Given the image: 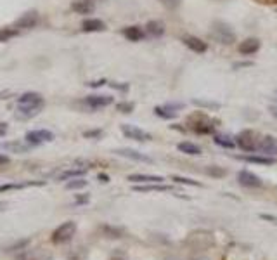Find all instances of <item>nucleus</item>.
Returning a JSON list of instances; mask_svg holds the SVG:
<instances>
[{"mask_svg":"<svg viewBox=\"0 0 277 260\" xmlns=\"http://www.w3.org/2000/svg\"><path fill=\"white\" fill-rule=\"evenodd\" d=\"M186 125L189 130H192L194 134H199V135L215 134V129H217V122L212 120V118L203 111H194L189 114Z\"/></svg>","mask_w":277,"mask_h":260,"instance_id":"f257e3e1","label":"nucleus"},{"mask_svg":"<svg viewBox=\"0 0 277 260\" xmlns=\"http://www.w3.org/2000/svg\"><path fill=\"white\" fill-rule=\"evenodd\" d=\"M210 37L222 45H232L236 42V32L232 30V26L220 19L213 21L210 26Z\"/></svg>","mask_w":277,"mask_h":260,"instance_id":"f03ea898","label":"nucleus"},{"mask_svg":"<svg viewBox=\"0 0 277 260\" xmlns=\"http://www.w3.org/2000/svg\"><path fill=\"white\" fill-rule=\"evenodd\" d=\"M43 104H45V101H43L40 94H37V92H26V94H23L17 99V111L26 114V116H32V114H37L40 111Z\"/></svg>","mask_w":277,"mask_h":260,"instance_id":"7ed1b4c3","label":"nucleus"},{"mask_svg":"<svg viewBox=\"0 0 277 260\" xmlns=\"http://www.w3.org/2000/svg\"><path fill=\"white\" fill-rule=\"evenodd\" d=\"M262 137L253 130H243L239 135L236 137V146H239V149H243L246 153H255L258 151Z\"/></svg>","mask_w":277,"mask_h":260,"instance_id":"20e7f679","label":"nucleus"},{"mask_svg":"<svg viewBox=\"0 0 277 260\" xmlns=\"http://www.w3.org/2000/svg\"><path fill=\"white\" fill-rule=\"evenodd\" d=\"M74 232H77V224H74L73 220H68V222L61 224L59 227L54 229L51 240L54 245H64V243H68V241H71Z\"/></svg>","mask_w":277,"mask_h":260,"instance_id":"39448f33","label":"nucleus"},{"mask_svg":"<svg viewBox=\"0 0 277 260\" xmlns=\"http://www.w3.org/2000/svg\"><path fill=\"white\" fill-rule=\"evenodd\" d=\"M26 143H30L32 146H38V144H43V143H51L54 140V134L51 130H45V129H38V130H30L26 132L24 135Z\"/></svg>","mask_w":277,"mask_h":260,"instance_id":"423d86ee","label":"nucleus"},{"mask_svg":"<svg viewBox=\"0 0 277 260\" xmlns=\"http://www.w3.org/2000/svg\"><path fill=\"white\" fill-rule=\"evenodd\" d=\"M121 132L125 137L139 140V143H147V140L153 139L149 132L139 129V127H135V125H121Z\"/></svg>","mask_w":277,"mask_h":260,"instance_id":"0eeeda50","label":"nucleus"},{"mask_svg":"<svg viewBox=\"0 0 277 260\" xmlns=\"http://www.w3.org/2000/svg\"><path fill=\"white\" fill-rule=\"evenodd\" d=\"M184 104L180 103H170V104H165V106H156L155 108V114L163 120H173L177 116L179 109H182Z\"/></svg>","mask_w":277,"mask_h":260,"instance_id":"6e6552de","label":"nucleus"},{"mask_svg":"<svg viewBox=\"0 0 277 260\" xmlns=\"http://www.w3.org/2000/svg\"><path fill=\"white\" fill-rule=\"evenodd\" d=\"M237 180H239V184L244 187H262L263 186V180L258 177L257 174H253V172H249V170L237 172Z\"/></svg>","mask_w":277,"mask_h":260,"instance_id":"1a4fd4ad","label":"nucleus"},{"mask_svg":"<svg viewBox=\"0 0 277 260\" xmlns=\"http://www.w3.org/2000/svg\"><path fill=\"white\" fill-rule=\"evenodd\" d=\"M83 104L89 106L92 109H100V108H106V106L113 104V98L106 94H94V96H87Z\"/></svg>","mask_w":277,"mask_h":260,"instance_id":"9d476101","label":"nucleus"},{"mask_svg":"<svg viewBox=\"0 0 277 260\" xmlns=\"http://www.w3.org/2000/svg\"><path fill=\"white\" fill-rule=\"evenodd\" d=\"M182 42H184V45L189 47V49L192 52H196V54H205V52L208 51V43L197 37H192V35L182 37Z\"/></svg>","mask_w":277,"mask_h":260,"instance_id":"9b49d317","label":"nucleus"},{"mask_svg":"<svg viewBox=\"0 0 277 260\" xmlns=\"http://www.w3.org/2000/svg\"><path fill=\"white\" fill-rule=\"evenodd\" d=\"M130 182L135 184H161L165 182V179L161 175H147V174H132L129 175Z\"/></svg>","mask_w":277,"mask_h":260,"instance_id":"f8f14e48","label":"nucleus"},{"mask_svg":"<svg viewBox=\"0 0 277 260\" xmlns=\"http://www.w3.org/2000/svg\"><path fill=\"white\" fill-rule=\"evenodd\" d=\"M258 49H260V40L258 38H246V40H243L239 43V54L243 56H251L255 54V52H258Z\"/></svg>","mask_w":277,"mask_h":260,"instance_id":"ddd939ff","label":"nucleus"},{"mask_svg":"<svg viewBox=\"0 0 277 260\" xmlns=\"http://www.w3.org/2000/svg\"><path fill=\"white\" fill-rule=\"evenodd\" d=\"M116 155H120V156H125V158H129V160H134V161H144V163H153V158H149L146 155H142V153H139V151H135V149H129V148H125V149H116Z\"/></svg>","mask_w":277,"mask_h":260,"instance_id":"4468645a","label":"nucleus"},{"mask_svg":"<svg viewBox=\"0 0 277 260\" xmlns=\"http://www.w3.org/2000/svg\"><path fill=\"white\" fill-rule=\"evenodd\" d=\"M165 32H166L165 23H163V21H160V19H153V21H149V23L146 25V33L151 35L153 38L163 37Z\"/></svg>","mask_w":277,"mask_h":260,"instance_id":"2eb2a0df","label":"nucleus"},{"mask_svg":"<svg viewBox=\"0 0 277 260\" xmlns=\"http://www.w3.org/2000/svg\"><path fill=\"white\" fill-rule=\"evenodd\" d=\"M71 9L78 14H92L95 9V2L94 0H74L71 4Z\"/></svg>","mask_w":277,"mask_h":260,"instance_id":"dca6fc26","label":"nucleus"},{"mask_svg":"<svg viewBox=\"0 0 277 260\" xmlns=\"http://www.w3.org/2000/svg\"><path fill=\"white\" fill-rule=\"evenodd\" d=\"M121 35L130 42H139L142 40L146 33H144V30L140 28V26H127V28L121 30Z\"/></svg>","mask_w":277,"mask_h":260,"instance_id":"f3484780","label":"nucleus"},{"mask_svg":"<svg viewBox=\"0 0 277 260\" xmlns=\"http://www.w3.org/2000/svg\"><path fill=\"white\" fill-rule=\"evenodd\" d=\"M258 151L265 153V155H274L277 151V140L272 135H263L260 140V146H258Z\"/></svg>","mask_w":277,"mask_h":260,"instance_id":"a211bd4d","label":"nucleus"},{"mask_svg":"<svg viewBox=\"0 0 277 260\" xmlns=\"http://www.w3.org/2000/svg\"><path fill=\"white\" fill-rule=\"evenodd\" d=\"M38 23V14L37 12H26L19 17V19L16 21V28H33L35 25Z\"/></svg>","mask_w":277,"mask_h":260,"instance_id":"6ab92c4d","label":"nucleus"},{"mask_svg":"<svg viewBox=\"0 0 277 260\" xmlns=\"http://www.w3.org/2000/svg\"><path fill=\"white\" fill-rule=\"evenodd\" d=\"M82 30L87 33H95V32H104L106 30V23L100 19H85L82 23Z\"/></svg>","mask_w":277,"mask_h":260,"instance_id":"aec40b11","label":"nucleus"},{"mask_svg":"<svg viewBox=\"0 0 277 260\" xmlns=\"http://www.w3.org/2000/svg\"><path fill=\"white\" fill-rule=\"evenodd\" d=\"M0 148L2 149H7V151H12V153H17V155H24V153H28L30 149H32V144L30 143H4L0 144Z\"/></svg>","mask_w":277,"mask_h":260,"instance_id":"412c9836","label":"nucleus"},{"mask_svg":"<svg viewBox=\"0 0 277 260\" xmlns=\"http://www.w3.org/2000/svg\"><path fill=\"white\" fill-rule=\"evenodd\" d=\"M177 149L184 155H189V156H196V155H201V148L197 146L194 143H189V140H184V143H179L177 144Z\"/></svg>","mask_w":277,"mask_h":260,"instance_id":"4be33fe9","label":"nucleus"},{"mask_svg":"<svg viewBox=\"0 0 277 260\" xmlns=\"http://www.w3.org/2000/svg\"><path fill=\"white\" fill-rule=\"evenodd\" d=\"M170 186H165L163 182L161 184H140V186H135L134 187V191H139V193H149V191H160V193H163V191H170Z\"/></svg>","mask_w":277,"mask_h":260,"instance_id":"5701e85b","label":"nucleus"},{"mask_svg":"<svg viewBox=\"0 0 277 260\" xmlns=\"http://www.w3.org/2000/svg\"><path fill=\"white\" fill-rule=\"evenodd\" d=\"M239 160L248 161V163H258V165H274L275 160L269 156H257V155H248V156H239Z\"/></svg>","mask_w":277,"mask_h":260,"instance_id":"b1692460","label":"nucleus"},{"mask_svg":"<svg viewBox=\"0 0 277 260\" xmlns=\"http://www.w3.org/2000/svg\"><path fill=\"white\" fill-rule=\"evenodd\" d=\"M213 140H215L217 146H222V148H227V149L236 148V140H232L229 135H215Z\"/></svg>","mask_w":277,"mask_h":260,"instance_id":"393cba45","label":"nucleus"},{"mask_svg":"<svg viewBox=\"0 0 277 260\" xmlns=\"http://www.w3.org/2000/svg\"><path fill=\"white\" fill-rule=\"evenodd\" d=\"M43 180L40 182H24V184H6V186H0V191H9V189H23V187H28V186H43Z\"/></svg>","mask_w":277,"mask_h":260,"instance_id":"a878e982","label":"nucleus"},{"mask_svg":"<svg viewBox=\"0 0 277 260\" xmlns=\"http://www.w3.org/2000/svg\"><path fill=\"white\" fill-rule=\"evenodd\" d=\"M85 169H73V170H66L63 174L59 175L61 180H66V179H71V177H82L83 174H85Z\"/></svg>","mask_w":277,"mask_h":260,"instance_id":"bb28decb","label":"nucleus"},{"mask_svg":"<svg viewBox=\"0 0 277 260\" xmlns=\"http://www.w3.org/2000/svg\"><path fill=\"white\" fill-rule=\"evenodd\" d=\"M161 6L166 7L168 11H177V9L182 6V0H160Z\"/></svg>","mask_w":277,"mask_h":260,"instance_id":"cd10ccee","label":"nucleus"},{"mask_svg":"<svg viewBox=\"0 0 277 260\" xmlns=\"http://www.w3.org/2000/svg\"><path fill=\"white\" fill-rule=\"evenodd\" d=\"M192 104L201 106V108H208V109H218V108H220V104H218V103H210V101H201V99H194V101H192Z\"/></svg>","mask_w":277,"mask_h":260,"instance_id":"c85d7f7f","label":"nucleus"},{"mask_svg":"<svg viewBox=\"0 0 277 260\" xmlns=\"http://www.w3.org/2000/svg\"><path fill=\"white\" fill-rule=\"evenodd\" d=\"M16 33H17V30H14V28H4V30H0V42L9 40V38L14 37Z\"/></svg>","mask_w":277,"mask_h":260,"instance_id":"c756f323","label":"nucleus"},{"mask_svg":"<svg viewBox=\"0 0 277 260\" xmlns=\"http://www.w3.org/2000/svg\"><path fill=\"white\" fill-rule=\"evenodd\" d=\"M87 186V180L83 179H74V180H69L68 184H66V189H82Z\"/></svg>","mask_w":277,"mask_h":260,"instance_id":"7c9ffc66","label":"nucleus"},{"mask_svg":"<svg viewBox=\"0 0 277 260\" xmlns=\"http://www.w3.org/2000/svg\"><path fill=\"white\" fill-rule=\"evenodd\" d=\"M116 109L120 113H132L135 109V104L134 103H129V101H125V103H120L116 106Z\"/></svg>","mask_w":277,"mask_h":260,"instance_id":"2f4dec72","label":"nucleus"},{"mask_svg":"<svg viewBox=\"0 0 277 260\" xmlns=\"http://www.w3.org/2000/svg\"><path fill=\"white\" fill-rule=\"evenodd\" d=\"M171 179H173L175 182H179V184H187V186H201L197 180H192V179H187V177H179V175H173Z\"/></svg>","mask_w":277,"mask_h":260,"instance_id":"473e14b6","label":"nucleus"},{"mask_svg":"<svg viewBox=\"0 0 277 260\" xmlns=\"http://www.w3.org/2000/svg\"><path fill=\"white\" fill-rule=\"evenodd\" d=\"M260 6H277V0H253Z\"/></svg>","mask_w":277,"mask_h":260,"instance_id":"72a5a7b5","label":"nucleus"},{"mask_svg":"<svg viewBox=\"0 0 277 260\" xmlns=\"http://www.w3.org/2000/svg\"><path fill=\"white\" fill-rule=\"evenodd\" d=\"M206 174H210V175H223L225 172H223V170H218L217 167H212V169L206 170Z\"/></svg>","mask_w":277,"mask_h":260,"instance_id":"f704fd0d","label":"nucleus"},{"mask_svg":"<svg viewBox=\"0 0 277 260\" xmlns=\"http://www.w3.org/2000/svg\"><path fill=\"white\" fill-rule=\"evenodd\" d=\"M262 219H265V220H272V222H274L275 226H277V217H274V215H265V214H263V215H262Z\"/></svg>","mask_w":277,"mask_h":260,"instance_id":"c9c22d12","label":"nucleus"},{"mask_svg":"<svg viewBox=\"0 0 277 260\" xmlns=\"http://www.w3.org/2000/svg\"><path fill=\"white\" fill-rule=\"evenodd\" d=\"M9 161H11V160H9V156H6V155H0V167H2V165H7Z\"/></svg>","mask_w":277,"mask_h":260,"instance_id":"e433bc0d","label":"nucleus"},{"mask_svg":"<svg viewBox=\"0 0 277 260\" xmlns=\"http://www.w3.org/2000/svg\"><path fill=\"white\" fill-rule=\"evenodd\" d=\"M7 134V125L6 123H0V137H2V135H6Z\"/></svg>","mask_w":277,"mask_h":260,"instance_id":"4c0bfd02","label":"nucleus"},{"mask_svg":"<svg viewBox=\"0 0 277 260\" xmlns=\"http://www.w3.org/2000/svg\"><path fill=\"white\" fill-rule=\"evenodd\" d=\"M270 113H272V116L277 118V103H274V104L270 106Z\"/></svg>","mask_w":277,"mask_h":260,"instance_id":"58836bf2","label":"nucleus"},{"mask_svg":"<svg viewBox=\"0 0 277 260\" xmlns=\"http://www.w3.org/2000/svg\"><path fill=\"white\" fill-rule=\"evenodd\" d=\"M103 132L100 130H94V132H85V137H90V135H100Z\"/></svg>","mask_w":277,"mask_h":260,"instance_id":"ea45409f","label":"nucleus"},{"mask_svg":"<svg viewBox=\"0 0 277 260\" xmlns=\"http://www.w3.org/2000/svg\"><path fill=\"white\" fill-rule=\"evenodd\" d=\"M244 66H251V63H236L234 68H244Z\"/></svg>","mask_w":277,"mask_h":260,"instance_id":"a19ab883","label":"nucleus"},{"mask_svg":"<svg viewBox=\"0 0 277 260\" xmlns=\"http://www.w3.org/2000/svg\"><path fill=\"white\" fill-rule=\"evenodd\" d=\"M6 206H7V203H0V211L6 210Z\"/></svg>","mask_w":277,"mask_h":260,"instance_id":"79ce46f5","label":"nucleus"}]
</instances>
